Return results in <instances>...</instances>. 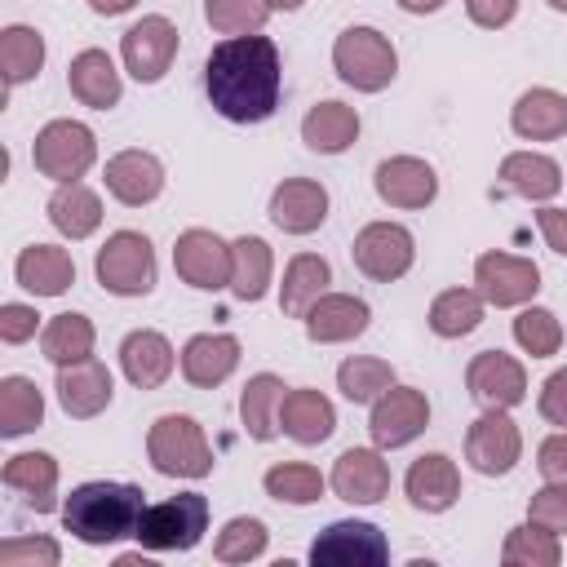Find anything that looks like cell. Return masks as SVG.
Wrapping results in <instances>:
<instances>
[{"mask_svg": "<svg viewBox=\"0 0 567 567\" xmlns=\"http://www.w3.org/2000/svg\"><path fill=\"white\" fill-rule=\"evenodd\" d=\"M44 213H49V221H53V230H58L62 239H89V235L102 226V199H97V190H89L84 182H62V186L49 195Z\"/></svg>", "mask_w": 567, "mask_h": 567, "instance_id": "cell-32", "label": "cell"}, {"mask_svg": "<svg viewBox=\"0 0 567 567\" xmlns=\"http://www.w3.org/2000/svg\"><path fill=\"white\" fill-rule=\"evenodd\" d=\"M44 53L49 49H44V35L35 27H27V22L4 27L0 31V71H4V84L18 89V84L35 80L40 66H44Z\"/></svg>", "mask_w": 567, "mask_h": 567, "instance_id": "cell-39", "label": "cell"}, {"mask_svg": "<svg viewBox=\"0 0 567 567\" xmlns=\"http://www.w3.org/2000/svg\"><path fill=\"white\" fill-rule=\"evenodd\" d=\"M328 284H332L328 257H319V252H297V257H288L284 284H279V310L292 315V319H301V315L328 292Z\"/></svg>", "mask_w": 567, "mask_h": 567, "instance_id": "cell-33", "label": "cell"}, {"mask_svg": "<svg viewBox=\"0 0 567 567\" xmlns=\"http://www.w3.org/2000/svg\"><path fill=\"white\" fill-rule=\"evenodd\" d=\"M509 128L523 142H554L567 133V93L558 89H527L509 106Z\"/></svg>", "mask_w": 567, "mask_h": 567, "instance_id": "cell-30", "label": "cell"}, {"mask_svg": "<svg viewBox=\"0 0 567 567\" xmlns=\"http://www.w3.org/2000/svg\"><path fill=\"white\" fill-rule=\"evenodd\" d=\"M173 270L195 292L230 288V244L221 235L204 230V226H190L173 244Z\"/></svg>", "mask_w": 567, "mask_h": 567, "instance_id": "cell-14", "label": "cell"}, {"mask_svg": "<svg viewBox=\"0 0 567 567\" xmlns=\"http://www.w3.org/2000/svg\"><path fill=\"white\" fill-rule=\"evenodd\" d=\"M483 315H487V301L478 297V288H443V292L430 301L425 323H430L434 337L461 341V337H470V332L483 323Z\"/></svg>", "mask_w": 567, "mask_h": 567, "instance_id": "cell-36", "label": "cell"}, {"mask_svg": "<svg viewBox=\"0 0 567 567\" xmlns=\"http://www.w3.org/2000/svg\"><path fill=\"white\" fill-rule=\"evenodd\" d=\"M204 18L217 35H252L270 22L266 0H204Z\"/></svg>", "mask_w": 567, "mask_h": 567, "instance_id": "cell-45", "label": "cell"}, {"mask_svg": "<svg viewBox=\"0 0 567 567\" xmlns=\"http://www.w3.org/2000/svg\"><path fill=\"white\" fill-rule=\"evenodd\" d=\"M266 545H270V532H266V523L261 518H252V514H239V518H230L221 532H217V540H213V558L217 563H257L261 554H266Z\"/></svg>", "mask_w": 567, "mask_h": 567, "instance_id": "cell-44", "label": "cell"}, {"mask_svg": "<svg viewBox=\"0 0 567 567\" xmlns=\"http://www.w3.org/2000/svg\"><path fill=\"white\" fill-rule=\"evenodd\" d=\"M301 323H306V337H310L315 346H346V341H354V337L368 332L372 310H368L363 297H354V292H332V288H328V292L301 315Z\"/></svg>", "mask_w": 567, "mask_h": 567, "instance_id": "cell-21", "label": "cell"}, {"mask_svg": "<svg viewBox=\"0 0 567 567\" xmlns=\"http://www.w3.org/2000/svg\"><path fill=\"white\" fill-rule=\"evenodd\" d=\"M261 487H266V496L279 501V505H315V501L323 496L328 478H323L315 465H306V461H279V465H270V470L261 474Z\"/></svg>", "mask_w": 567, "mask_h": 567, "instance_id": "cell-42", "label": "cell"}, {"mask_svg": "<svg viewBox=\"0 0 567 567\" xmlns=\"http://www.w3.org/2000/svg\"><path fill=\"white\" fill-rule=\"evenodd\" d=\"M545 4H549L554 13H567V0H545Z\"/></svg>", "mask_w": 567, "mask_h": 567, "instance_id": "cell-56", "label": "cell"}, {"mask_svg": "<svg viewBox=\"0 0 567 567\" xmlns=\"http://www.w3.org/2000/svg\"><path fill=\"white\" fill-rule=\"evenodd\" d=\"M270 4V13H292V9H301L306 0H266Z\"/></svg>", "mask_w": 567, "mask_h": 567, "instance_id": "cell-55", "label": "cell"}, {"mask_svg": "<svg viewBox=\"0 0 567 567\" xmlns=\"http://www.w3.org/2000/svg\"><path fill=\"white\" fill-rule=\"evenodd\" d=\"M403 496L416 514H447L461 501V470L443 452H425L403 474Z\"/></svg>", "mask_w": 567, "mask_h": 567, "instance_id": "cell-20", "label": "cell"}, {"mask_svg": "<svg viewBox=\"0 0 567 567\" xmlns=\"http://www.w3.org/2000/svg\"><path fill=\"white\" fill-rule=\"evenodd\" d=\"M13 279L35 297H62L75 284V261L58 244H27L13 261Z\"/></svg>", "mask_w": 567, "mask_h": 567, "instance_id": "cell-29", "label": "cell"}, {"mask_svg": "<svg viewBox=\"0 0 567 567\" xmlns=\"http://www.w3.org/2000/svg\"><path fill=\"white\" fill-rule=\"evenodd\" d=\"M425 425H430V399H425V390L399 385V381H394V385L372 403V412H368V434H372V443H377L381 452L408 447L412 439L425 434Z\"/></svg>", "mask_w": 567, "mask_h": 567, "instance_id": "cell-13", "label": "cell"}, {"mask_svg": "<svg viewBox=\"0 0 567 567\" xmlns=\"http://www.w3.org/2000/svg\"><path fill=\"white\" fill-rule=\"evenodd\" d=\"M465 390L478 408H518L527 399V368L505 350H478L465 363Z\"/></svg>", "mask_w": 567, "mask_h": 567, "instance_id": "cell-15", "label": "cell"}, {"mask_svg": "<svg viewBox=\"0 0 567 567\" xmlns=\"http://www.w3.org/2000/svg\"><path fill=\"white\" fill-rule=\"evenodd\" d=\"M501 563L505 567H558L563 563V536L545 532L540 523H518L505 532V545H501Z\"/></svg>", "mask_w": 567, "mask_h": 567, "instance_id": "cell-40", "label": "cell"}, {"mask_svg": "<svg viewBox=\"0 0 567 567\" xmlns=\"http://www.w3.org/2000/svg\"><path fill=\"white\" fill-rule=\"evenodd\" d=\"M182 49V35L177 27L164 18V13H146L142 22H133L124 35H120V58H124V71L137 80V84H159L173 66Z\"/></svg>", "mask_w": 567, "mask_h": 567, "instance_id": "cell-11", "label": "cell"}, {"mask_svg": "<svg viewBox=\"0 0 567 567\" xmlns=\"http://www.w3.org/2000/svg\"><path fill=\"white\" fill-rule=\"evenodd\" d=\"M31 164L53 186L80 182L97 164V133L84 120H49L31 142Z\"/></svg>", "mask_w": 567, "mask_h": 567, "instance_id": "cell-6", "label": "cell"}, {"mask_svg": "<svg viewBox=\"0 0 567 567\" xmlns=\"http://www.w3.org/2000/svg\"><path fill=\"white\" fill-rule=\"evenodd\" d=\"M35 332H40L35 306H27V301H4V306H0V341H4V346H22V341H31Z\"/></svg>", "mask_w": 567, "mask_h": 567, "instance_id": "cell-48", "label": "cell"}, {"mask_svg": "<svg viewBox=\"0 0 567 567\" xmlns=\"http://www.w3.org/2000/svg\"><path fill=\"white\" fill-rule=\"evenodd\" d=\"M0 478L9 492H18L27 501V509H35V514L58 509V461L49 452H13L0 470Z\"/></svg>", "mask_w": 567, "mask_h": 567, "instance_id": "cell-28", "label": "cell"}, {"mask_svg": "<svg viewBox=\"0 0 567 567\" xmlns=\"http://www.w3.org/2000/svg\"><path fill=\"white\" fill-rule=\"evenodd\" d=\"M301 142L315 151V155H341L359 142V111L337 102V97H323L306 111L301 120Z\"/></svg>", "mask_w": 567, "mask_h": 567, "instance_id": "cell-31", "label": "cell"}, {"mask_svg": "<svg viewBox=\"0 0 567 567\" xmlns=\"http://www.w3.org/2000/svg\"><path fill=\"white\" fill-rule=\"evenodd\" d=\"M275 279V252L261 235H239L230 244V292L239 301H261Z\"/></svg>", "mask_w": 567, "mask_h": 567, "instance_id": "cell-34", "label": "cell"}, {"mask_svg": "<svg viewBox=\"0 0 567 567\" xmlns=\"http://www.w3.org/2000/svg\"><path fill=\"white\" fill-rule=\"evenodd\" d=\"M102 182H106V195L124 208H146L164 195V164L159 155L142 151V146H128V151H115L102 168Z\"/></svg>", "mask_w": 567, "mask_h": 567, "instance_id": "cell-16", "label": "cell"}, {"mask_svg": "<svg viewBox=\"0 0 567 567\" xmlns=\"http://www.w3.org/2000/svg\"><path fill=\"white\" fill-rule=\"evenodd\" d=\"M53 390H58V403H62L66 416L93 421V416H102V412L111 408V399H115V377H111V368H106L102 359L89 354V359H80V363L58 368Z\"/></svg>", "mask_w": 567, "mask_h": 567, "instance_id": "cell-18", "label": "cell"}, {"mask_svg": "<svg viewBox=\"0 0 567 567\" xmlns=\"http://www.w3.org/2000/svg\"><path fill=\"white\" fill-rule=\"evenodd\" d=\"M372 186H377V199L390 204V208H403V213H416V208H430L434 195H439V173L430 159L421 155H390L377 164L372 173Z\"/></svg>", "mask_w": 567, "mask_h": 567, "instance_id": "cell-17", "label": "cell"}, {"mask_svg": "<svg viewBox=\"0 0 567 567\" xmlns=\"http://www.w3.org/2000/svg\"><path fill=\"white\" fill-rule=\"evenodd\" d=\"M266 213L284 235H315L328 221V190L315 177H284L270 190Z\"/></svg>", "mask_w": 567, "mask_h": 567, "instance_id": "cell-23", "label": "cell"}, {"mask_svg": "<svg viewBox=\"0 0 567 567\" xmlns=\"http://www.w3.org/2000/svg\"><path fill=\"white\" fill-rule=\"evenodd\" d=\"M394 381H399L394 368H390L385 359H377V354H350V359L337 368V390H341L346 403H368V408H372Z\"/></svg>", "mask_w": 567, "mask_h": 567, "instance_id": "cell-41", "label": "cell"}, {"mask_svg": "<svg viewBox=\"0 0 567 567\" xmlns=\"http://www.w3.org/2000/svg\"><path fill=\"white\" fill-rule=\"evenodd\" d=\"M137 0H89V9L97 13V18H120V13H128Z\"/></svg>", "mask_w": 567, "mask_h": 567, "instance_id": "cell-53", "label": "cell"}, {"mask_svg": "<svg viewBox=\"0 0 567 567\" xmlns=\"http://www.w3.org/2000/svg\"><path fill=\"white\" fill-rule=\"evenodd\" d=\"M328 487L346 501V505H377L390 496V465L381 456V447H346L332 461Z\"/></svg>", "mask_w": 567, "mask_h": 567, "instance_id": "cell-19", "label": "cell"}, {"mask_svg": "<svg viewBox=\"0 0 567 567\" xmlns=\"http://www.w3.org/2000/svg\"><path fill=\"white\" fill-rule=\"evenodd\" d=\"M177 368V350L164 332L155 328H133L120 341V372L128 377V385L137 390H159Z\"/></svg>", "mask_w": 567, "mask_h": 567, "instance_id": "cell-24", "label": "cell"}, {"mask_svg": "<svg viewBox=\"0 0 567 567\" xmlns=\"http://www.w3.org/2000/svg\"><path fill=\"white\" fill-rule=\"evenodd\" d=\"M239 337L235 332H195L182 354H177V368L182 377L195 385V390H217L221 381H230V372L239 368Z\"/></svg>", "mask_w": 567, "mask_h": 567, "instance_id": "cell-22", "label": "cell"}, {"mask_svg": "<svg viewBox=\"0 0 567 567\" xmlns=\"http://www.w3.org/2000/svg\"><path fill=\"white\" fill-rule=\"evenodd\" d=\"M465 461L483 478H505L523 461V430L509 408H483L465 430Z\"/></svg>", "mask_w": 567, "mask_h": 567, "instance_id": "cell-8", "label": "cell"}, {"mask_svg": "<svg viewBox=\"0 0 567 567\" xmlns=\"http://www.w3.org/2000/svg\"><path fill=\"white\" fill-rule=\"evenodd\" d=\"M93 275L111 297H146L155 288V248L142 230H115L93 257Z\"/></svg>", "mask_w": 567, "mask_h": 567, "instance_id": "cell-7", "label": "cell"}, {"mask_svg": "<svg viewBox=\"0 0 567 567\" xmlns=\"http://www.w3.org/2000/svg\"><path fill=\"white\" fill-rule=\"evenodd\" d=\"M514 341H518V350L532 354V359H554V354L563 350V323H558L554 310L527 301V306H518Z\"/></svg>", "mask_w": 567, "mask_h": 567, "instance_id": "cell-43", "label": "cell"}, {"mask_svg": "<svg viewBox=\"0 0 567 567\" xmlns=\"http://www.w3.org/2000/svg\"><path fill=\"white\" fill-rule=\"evenodd\" d=\"M536 226H540V239H545L558 257H567V208L540 204V208H536Z\"/></svg>", "mask_w": 567, "mask_h": 567, "instance_id": "cell-52", "label": "cell"}, {"mask_svg": "<svg viewBox=\"0 0 567 567\" xmlns=\"http://www.w3.org/2000/svg\"><path fill=\"white\" fill-rule=\"evenodd\" d=\"M536 412H540L554 430H567V368H554V372L540 381Z\"/></svg>", "mask_w": 567, "mask_h": 567, "instance_id": "cell-49", "label": "cell"}, {"mask_svg": "<svg viewBox=\"0 0 567 567\" xmlns=\"http://www.w3.org/2000/svg\"><path fill=\"white\" fill-rule=\"evenodd\" d=\"M44 425V394L31 377H0V434L22 439Z\"/></svg>", "mask_w": 567, "mask_h": 567, "instance_id": "cell-38", "label": "cell"}, {"mask_svg": "<svg viewBox=\"0 0 567 567\" xmlns=\"http://www.w3.org/2000/svg\"><path fill=\"white\" fill-rule=\"evenodd\" d=\"M354 266L372 279V284H394L412 270L416 261V235L403 221H368L354 244H350Z\"/></svg>", "mask_w": 567, "mask_h": 567, "instance_id": "cell-9", "label": "cell"}, {"mask_svg": "<svg viewBox=\"0 0 567 567\" xmlns=\"http://www.w3.org/2000/svg\"><path fill=\"white\" fill-rule=\"evenodd\" d=\"M310 563L315 567H381V563H390V540L381 536L377 523L341 518L315 536Z\"/></svg>", "mask_w": 567, "mask_h": 567, "instance_id": "cell-12", "label": "cell"}, {"mask_svg": "<svg viewBox=\"0 0 567 567\" xmlns=\"http://www.w3.org/2000/svg\"><path fill=\"white\" fill-rule=\"evenodd\" d=\"M208 518H213V509H208L204 492H177V496H168L159 505H146L142 527H137L133 540L142 549H151V554H186V549H195L204 540Z\"/></svg>", "mask_w": 567, "mask_h": 567, "instance_id": "cell-5", "label": "cell"}, {"mask_svg": "<svg viewBox=\"0 0 567 567\" xmlns=\"http://www.w3.org/2000/svg\"><path fill=\"white\" fill-rule=\"evenodd\" d=\"M332 71L354 93H381L399 75V49L377 27H346L332 40Z\"/></svg>", "mask_w": 567, "mask_h": 567, "instance_id": "cell-3", "label": "cell"}, {"mask_svg": "<svg viewBox=\"0 0 567 567\" xmlns=\"http://www.w3.org/2000/svg\"><path fill=\"white\" fill-rule=\"evenodd\" d=\"M501 186L514 190L518 199L527 204H549L558 190H563V168L554 155H540V151H509L496 168Z\"/></svg>", "mask_w": 567, "mask_h": 567, "instance_id": "cell-27", "label": "cell"}, {"mask_svg": "<svg viewBox=\"0 0 567 567\" xmlns=\"http://www.w3.org/2000/svg\"><path fill=\"white\" fill-rule=\"evenodd\" d=\"M142 514H146V492L137 483L93 478V483L71 487V496L62 501V527L80 545H93V549L137 536Z\"/></svg>", "mask_w": 567, "mask_h": 567, "instance_id": "cell-2", "label": "cell"}, {"mask_svg": "<svg viewBox=\"0 0 567 567\" xmlns=\"http://www.w3.org/2000/svg\"><path fill=\"white\" fill-rule=\"evenodd\" d=\"M97 346V332H93V319L89 315H75V310H62L53 315L44 328H40V350L53 368H66V363H80L89 359Z\"/></svg>", "mask_w": 567, "mask_h": 567, "instance_id": "cell-37", "label": "cell"}, {"mask_svg": "<svg viewBox=\"0 0 567 567\" xmlns=\"http://www.w3.org/2000/svg\"><path fill=\"white\" fill-rule=\"evenodd\" d=\"M474 288L487 306L496 310H514V306H527L536 301L540 292V266L532 257H518V252H478L474 257Z\"/></svg>", "mask_w": 567, "mask_h": 567, "instance_id": "cell-10", "label": "cell"}, {"mask_svg": "<svg viewBox=\"0 0 567 567\" xmlns=\"http://www.w3.org/2000/svg\"><path fill=\"white\" fill-rule=\"evenodd\" d=\"M536 470L545 483H567V430H554L536 447Z\"/></svg>", "mask_w": 567, "mask_h": 567, "instance_id": "cell-50", "label": "cell"}, {"mask_svg": "<svg viewBox=\"0 0 567 567\" xmlns=\"http://www.w3.org/2000/svg\"><path fill=\"white\" fill-rule=\"evenodd\" d=\"M62 545L53 536H9L0 540V567H58Z\"/></svg>", "mask_w": 567, "mask_h": 567, "instance_id": "cell-46", "label": "cell"}, {"mask_svg": "<svg viewBox=\"0 0 567 567\" xmlns=\"http://www.w3.org/2000/svg\"><path fill=\"white\" fill-rule=\"evenodd\" d=\"M66 89L80 106H93V111H111L120 106L124 97V80H120V66L111 62L106 49H80L66 66Z\"/></svg>", "mask_w": 567, "mask_h": 567, "instance_id": "cell-25", "label": "cell"}, {"mask_svg": "<svg viewBox=\"0 0 567 567\" xmlns=\"http://www.w3.org/2000/svg\"><path fill=\"white\" fill-rule=\"evenodd\" d=\"M279 430H284L292 443H301V447H319V443H328L332 430H337V408H332L328 394H319V390H310V385L288 390L284 403H279Z\"/></svg>", "mask_w": 567, "mask_h": 567, "instance_id": "cell-26", "label": "cell"}, {"mask_svg": "<svg viewBox=\"0 0 567 567\" xmlns=\"http://www.w3.org/2000/svg\"><path fill=\"white\" fill-rule=\"evenodd\" d=\"M465 13L483 31H501L518 18V0H465Z\"/></svg>", "mask_w": 567, "mask_h": 567, "instance_id": "cell-51", "label": "cell"}, {"mask_svg": "<svg viewBox=\"0 0 567 567\" xmlns=\"http://www.w3.org/2000/svg\"><path fill=\"white\" fill-rule=\"evenodd\" d=\"M284 394H288V385H284L275 372L248 377V385H244V394H239V421H244L248 439L270 443V439L284 434V430H279V403H284Z\"/></svg>", "mask_w": 567, "mask_h": 567, "instance_id": "cell-35", "label": "cell"}, {"mask_svg": "<svg viewBox=\"0 0 567 567\" xmlns=\"http://www.w3.org/2000/svg\"><path fill=\"white\" fill-rule=\"evenodd\" d=\"M146 456H151L155 474H164V478H208L213 474L208 434L186 412L155 416V425L146 430Z\"/></svg>", "mask_w": 567, "mask_h": 567, "instance_id": "cell-4", "label": "cell"}, {"mask_svg": "<svg viewBox=\"0 0 567 567\" xmlns=\"http://www.w3.org/2000/svg\"><path fill=\"white\" fill-rule=\"evenodd\" d=\"M403 13H416V18H425V13H439L447 0H394Z\"/></svg>", "mask_w": 567, "mask_h": 567, "instance_id": "cell-54", "label": "cell"}, {"mask_svg": "<svg viewBox=\"0 0 567 567\" xmlns=\"http://www.w3.org/2000/svg\"><path fill=\"white\" fill-rule=\"evenodd\" d=\"M204 93L213 111L230 124H261L284 97V58L279 44L261 31L226 35L204 58Z\"/></svg>", "mask_w": 567, "mask_h": 567, "instance_id": "cell-1", "label": "cell"}, {"mask_svg": "<svg viewBox=\"0 0 567 567\" xmlns=\"http://www.w3.org/2000/svg\"><path fill=\"white\" fill-rule=\"evenodd\" d=\"M527 518L554 536H567V483H545L527 501Z\"/></svg>", "mask_w": 567, "mask_h": 567, "instance_id": "cell-47", "label": "cell"}]
</instances>
